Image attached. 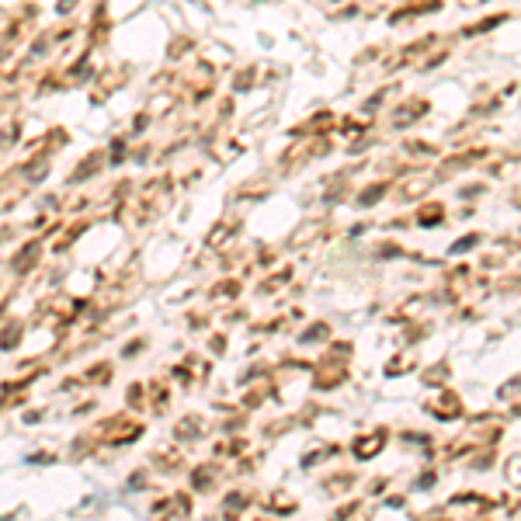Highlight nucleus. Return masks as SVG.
Instances as JSON below:
<instances>
[{
	"mask_svg": "<svg viewBox=\"0 0 521 521\" xmlns=\"http://www.w3.org/2000/svg\"><path fill=\"white\" fill-rule=\"evenodd\" d=\"M504 435V428H469L462 431L452 445H445V459H455V455H465V452H476V448H490L497 438Z\"/></svg>",
	"mask_w": 521,
	"mask_h": 521,
	"instance_id": "obj_1",
	"label": "nucleus"
},
{
	"mask_svg": "<svg viewBox=\"0 0 521 521\" xmlns=\"http://www.w3.org/2000/svg\"><path fill=\"white\" fill-rule=\"evenodd\" d=\"M424 410L431 417H438V421H459V417H462V396L452 393V389H441L438 396H431L424 403Z\"/></svg>",
	"mask_w": 521,
	"mask_h": 521,
	"instance_id": "obj_2",
	"label": "nucleus"
},
{
	"mask_svg": "<svg viewBox=\"0 0 521 521\" xmlns=\"http://www.w3.org/2000/svg\"><path fill=\"white\" fill-rule=\"evenodd\" d=\"M386 438H389V435H386L383 428H372V431L358 435V438H354V455H358V459H376V455L383 452Z\"/></svg>",
	"mask_w": 521,
	"mask_h": 521,
	"instance_id": "obj_3",
	"label": "nucleus"
},
{
	"mask_svg": "<svg viewBox=\"0 0 521 521\" xmlns=\"http://www.w3.org/2000/svg\"><path fill=\"white\" fill-rule=\"evenodd\" d=\"M341 383H344V369H341V365H324L320 376H317L320 389H330V386H341Z\"/></svg>",
	"mask_w": 521,
	"mask_h": 521,
	"instance_id": "obj_4",
	"label": "nucleus"
},
{
	"mask_svg": "<svg viewBox=\"0 0 521 521\" xmlns=\"http://www.w3.org/2000/svg\"><path fill=\"white\" fill-rule=\"evenodd\" d=\"M441 219H445V205H435V202L417 213V223H421V226H435V223H441Z\"/></svg>",
	"mask_w": 521,
	"mask_h": 521,
	"instance_id": "obj_5",
	"label": "nucleus"
},
{
	"mask_svg": "<svg viewBox=\"0 0 521 521\" xmlns=\"http://www.w3.org/2000/svg\"><path fill=\"white\" fill-rule=\"evenodd\" d=\"M448 376H452L448 361H438V365H431V369L424 372V383L428 386H441V383H448Z\"/></svg>",
	"mask_w": 521,
	"mask_h": 521,
	"instance_id": "obj_6",
	"label": "nucleus"
},
{
	"mask_svg": "<svg viewBox=\"0 0 521 521\" xmlns=\"http://www.w3.org/2000/svg\"><path fill=\"white\" fill-rule=\"evenodd\" d=\"M424 112H428L424 101H407L403 108H400V115H396V125H407V119H417V115H424Z\"/></svg>",
	"mask_w": 521,
	"mask_h": 521,
	"instance_id": "obj_7",
	"label": "nucleus"
},
{
	"mask_svg": "<svg viewBox=\"0 0 521 521\" xmlns=\"http://www.w3.org/2000/svg\"><path fill=\"white\" fill-rule=\"evenodd\" d=\"M504 473H507V483L521 487V455H511L507 465H504Z\"/></svg>",
	"mask_w": 521,
	"mask_h": 521,
	"instance_id": "obj_8",
	"label": "nucleus"
},
{
	"mask_svg": "<svg viewBox=\"0 0 521 521\" xmlns=\"http://www.w3.org/2000/svg\"><path fill=\"white\" fill-rule=\"evenodd\" d=\"M497 396H500V400H521V376H514L511 383H504Z\"/></svg>",
	"mask_w": 521,
	"mask_h": 521,
	"instance_id": "obj_9",
	"label": "nucleus"
},
{
	"mask_svg": "<svg viewBox=\"0 0 521 521\" xmlns=\"http://www.w3.org/2000/svg\"><path fill=\"white\" fill-rule=\"evenodd\" d=\"M410 365H413V354L407 351V354H400L396 361H389V365H386V372H389V376H403V369H410Z\"/></svg>",
	"mask_w": 521,
	"mask_h": 521,
	"instance_id": "obj_10",
	"label": "nucleus"
},
{
	"mask_svg": "<svg viewBox=\"0 0 521 521\" xmlns=\"http://www.w3.org/2000/svg\"><path fill=\"white\" fill-rule=\"evenodd\" d=\"M476 243H480V233H469V237H462V240L452 243V254H465V250H473Z\"/></svg>",
	"mask_w": 521,
	"mask_h": 521,
	"instance_id": "obj_11",
	"label": "nucleus"
},
{
	"mask_svg": "<svg viewBox=\"0 0 521 521\" xmlns=\"http://www.w3.org/2000/svg\"><path fill=\"white\" fill-rule=\"evenodd\" d=\"M518 289H521V275H507V278L497 282V292H504V295H511V292H518Z\"/></svg>",
	"mask_w": 521,
	"mask_h": 521,
	"instance_id": "obj_12",
	"label": "nucleus"
},
{
	"mask_svg": "<svg viewBox=\"0 0 521 521\" xmlns=\"http://www.w3.org/2000/svg\"><path fill=\"white\" fill-rule=\"evenodd\" d=\"M351 483H354L351 476H337V480H327V490L330 494H344V490H351Z\"/></svg>",
	"mask_w": 521,
	"mask_h": 521,
	"instance_id": "obj_13",
	"label": "nucleus"
},
{
	"mask_svg": "<svg viewBox=\"0 0 521 521\" xmlns=\"http://www.w3.org/2000/svg\"><path fill=\"white\" fill-rule=\"evenodd\" d=\"M417 521H452V518L445 514V507H431V511H424Z\"/></svg>",
	"mask_w": 521,
	"mask_h": 521,
	"instance_id": "obj_14",
	"label": "nucleus"
},
{
	"mask_svg": "<svg viewBox=\"0 0 521 521\" xmlns=\"http://www.w3.org/2000/svg\"><path fill=\"white\" fill-rule=\"evenodd\" d=\"M431 487H435V473H424L421 476V490H431Z\"/></svg>",
	"mask_w": 521,
	"mask_h": 521,
	"instance_id": "obj_15",
	"label": "nucleus"
}]
</instances>
